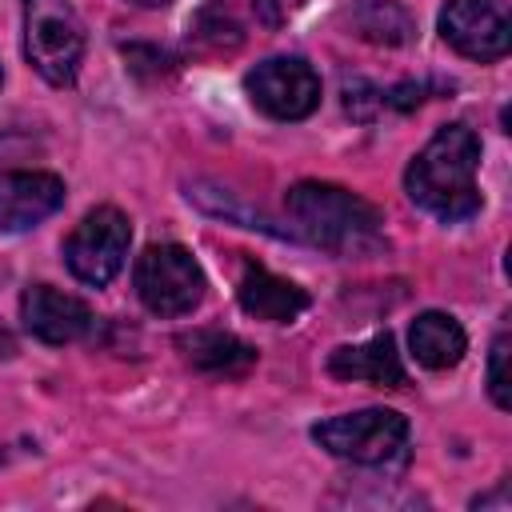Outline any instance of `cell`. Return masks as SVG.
<instances>
[{"label": "cell", "mask_w": 512, "mask_h": 512, "mask_svg": "<svg viewBox=\"0 0 512 512\" xmlns=\"http://www.w3.org/2000/svg\"><path fill=\"white\" fill-rule=\"evenodd\" d=\"M476 168H480V136L468 124H444L412 156L404 172V188L412 204H420L436 220L460 224L480 212Z\"/></svg>", "instance_id": "6da1fadb"}, {"label": "cell", "mask_w": 512, "mask_h": 512, "mask_svg": "<svg viewBox=\"0 0 512 512\" xmlns=\"http://www.w3.org/2000/svg\"><path fill=\"white\" fill-rule=\"evenodd\" d=\"M296 232L332 256H372L384 248V216L356 192L324 180H300L284 196Z\"/></svg>", "instance_id": "7a4b0ae2"}, {"label": "cell", "mask_w": 512, "mask_h": 512, "mask_svg": "<svg viewBox=\"0 0 512 512\" xmlns=\"http://www.w3.org/2000/svg\"><path fill=\"white\" fill-rule=\"evenodd\" d=\"M24 56L56 88L76 80L84 60V28L68 0H24Z\"/></svg>", "instance_id": "3957f363"}, {"label": "cell", "mask_w": 512, "mask_h": 512, "mask_svg": "<svg viewBox=\"0 0 512 512\" xmlns=\"http://www.w3.org/2000/svg\"><path fill=\"white\" fill-rule=\"evenodd\" d=\"M312 440L352 464H392L408 452V420L392 408H360L332 420H320L312 428Z\"/></svg>", "instance_id": "277c9868"}, {"label": "cell", "mask_w": 512, "mask_h": 512, "mask_svg": "<svg viewBox=\"0 0 512 512\" xmlns=\"http://www.w3.org/2000/svg\"><path fill=\"white\" fill-rule=\"evenodd\" d=\"M136 296L156 316H184L204 300V268L184 244H148L132 268Z\"/></svg>", "instance_id": "5b68a950"}, {"label": "cell", "mask_w": 512, "mask_h": 512, "mask_svg": "<svg viewBox=\"0 0 512 512\" xmlns=\"http://www.w3.org/2000/svg\"><path fill=\"white\" fill-rule=\"evenodd\" d=\"M128 244H132V224L120 208H92L64 240V264L68 272L80 280V284H92V288H104L120 268H124V256H128Z\"/></svg>", "instance_id": "8992f818"}, {"label": "cell", "mask_w": 512, "mask_h": 512, "mask_svg": "<svg viewBox=\"0 0 512 512\" xmlns=\"http://www.w3.org/2000/svg\"><path fill=\"white\" fill-rule=\"evenodd\" d=\"M252 104L272 120H304L320 104V76L300 56H272L244 80Z\"/></svg>", "instance_id": "52a82bcc"}, {"label": "cell", "mask_w": 512, "mask_h": 512, "mask_svg": "<svg viewBox=\"0 0 512 512\" xmlns=\"http://www.w3.org/2000/svg\"><path fill=\"white\" fill-rule=\"evenodd\" d=\"M440 36L468 60H500L512 44V24L500 0H448L440 8Z\"/></svg>", "instance_id": "ba28073f"}, {"label": "cell", "mask_w": 512, "mask_h": 512, "mask_svg": "<svg viewBox=\"0 0 512 512\" xmlns=\"http://www.w3.org/2000/svg\"><path fill=\"white\" fill-rule=\"evenodd\" d=\"M24 328L44 344H72L92 332V308L52 284H32L20 296Z\"/></svg>", "instance_id": "9c48e42d"}, {"label": "cell", "mask_w": 512, "mask_h": 512, "mask_svg": "<svg viewBox=\"0 0 512 512\" xmlns=\"http://www.w3.org/2000/svg\"><path fill=\"white\" fill-rule=\"evenodd\" d=\"M64 204V180L52 172H0V232H28Z\"/></svg>", "instance_id": "30bf717a"}, {"label": "cell", "mask_w": 512, "mask_h": 512, "mask_svg": "<svg viewBox=\"0 0 512 512\" xmlns=\"http://www.w3.org/2000/svg\"><path fill=\"white\" fill-rule=\"evenodd\" d=\"M328 372L340 380H364L376 388H400L404 384V364L396 352L392 332H376L364 344H344L328 356Z\"/></svg>", "instance_id": "8fae6325"}, {"label": "cell", "mask_w": 512, "mask_h": 512, "mask_svg": "<svg viewBox=\"0 0 512 512\" xmlns=\"http://www.w3.org/2000/svg\"><path fill=\"white\" fill-rule=\"evenodd\" d=\"M236 296H240V308L248 316L268 320V324H292L308 308V292L300 284L268 272V268H248Z\"/></svg>", "instance_id": "7c38bea8"}, {"label": "cell", "mask_w": 512, "mask_h": 512, "mask_svg": "<svg viewBox=\"0 0 512 512\" xmlns=\"http://www.w3.org/2000/svg\"><path fill=\"white\" fill-rule=\"evenodd\" d=\"M408 348L424 368L444 372V368H456L464 360L468 336L448 312H420L408 328Z\"/></svg>", "instance_id": "4fadbf2b"}, {"label": "cell", "mask_w": 512, "mask_h": 512, "mask_svg": "<svg viewBox=\"0 0 512 512\" xmlns=\"http://www.w3.org/2000/svg\"><path fill=\"white\" fill-rule=\"evenodd\" d=\"M180 348L192 368L212 372V376H240L256 364V348L220 328H200L192 336H180Z\"/></svg>", "instance_id": "5bb4252c"}, {"label": "cell", "mask_w": 512, "mask_h": 512, "mask_svg": "<svg viewBox=\"0 0 512 512\" xmlns=\"http://www.w3.org/2000/svg\"><path fill=\"white\" fill-rule=\"evenodd\" d=\"M348 20H352V32H356L360 40L384 44V48H400V44H408L412 32H416L408 8L396 4V0H360V4L348 12Z\"/></svg>", "instance_id": "9a60e30c"}, {"label": "cell", "mask_w": 512, "mask_h": 512, "mask_svg": "<svg viewBox=\"0 0 512 512\" xmlns=\"http://www.w3.org/2000/svg\"><path fill=\"white\" fill-rule=\"evenodd\" d=\"M192 36L204 40L212 52H224V48H236V44H240V24H236V16L228 12L224 0H212V4H204V8L196 12Z\"/></svg>", "instance_id": "2e32d148"}, {"label": "cell", "mask_w": 512, "mask_h": 512, "mask_svg": "<svg viewBox=\"0 0 512 512\" xmlns=\"http://www.w3.org/2000/svg\"><path fill=\"white\" fill-rule=\"evenodd\" d=\"M488 396L496 408H512V380H508V332H500L492 340V352H488Z\"/></svg>", "instance_id": "e0dca14e"}, {"label": "cell", "mask_w": 512, "mask_h": 512, "mask_svg": "<svg viewBox=\"0 0 512 512\" xmlns=\"http://www.w3.org/2000/svg\"><path fill=\"white\" fill-rule=\"evenodd\" d=\"M132 4H140V8H164V4H172V0H132Z\"/></svg>", "instance_id": "ac0fdd59"}]
</instances>
